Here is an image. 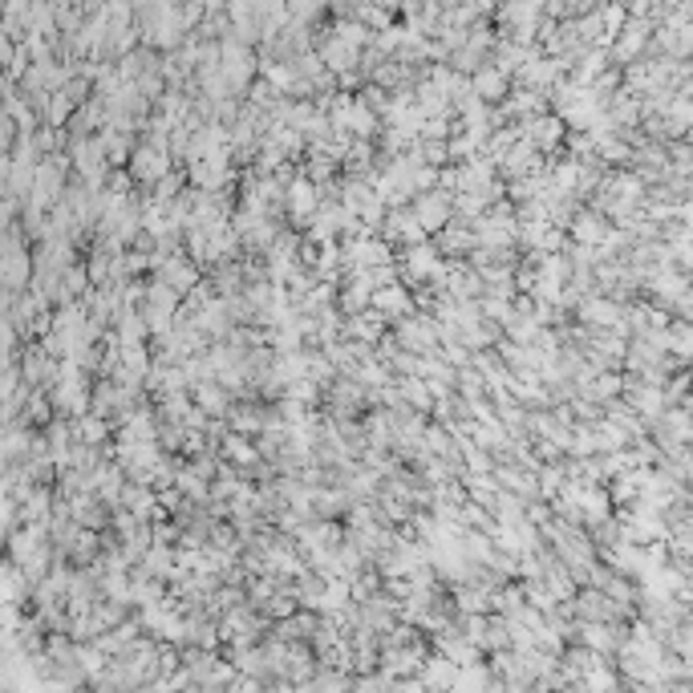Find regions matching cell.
I'll use <instances>...</instances> for the list:
<instances>
[{
	"instance_id": "cell-1",
	"label": "cell",
	"mask_w": 693,
	"mask_h": 693,
	"mask_svg": "<svg viewBox=\"0 0 693 693\" xmlns=\"http://www.w3.org/2000/svg\"><path fill=\"white\" fill-rule=\"evenodd\" d=\"M450 191H442V187H430V191H418L414 195V219L422 223V231H442L450 223Z\"/></svg>"
},
{
	"instance_id": "cell-2",
	"label": "cell",
	"mask_w": 693,
	"mask_h": 693,
	"mask_svg": "<svg viewBox=\"0 0 693 693\" xmlns=\"http://www.w3.org/2000/svg\"><path fill=\"white\" fill-rule=\"evenodd\" d=\"M369 304H374V309L382 312L385 320H401V317H410V312H414L410 288H406V284H398V280H390V284H382V288L369 292Z\"/></svg>"
},
{
	"instance_id": "cell-3",
	"label": "cell",
	"mask_w": 693,
	"mask_h": 693,
	"mask_svg": "<svg viewBox=\"0 0 693 693\" xmlns=\"http://www.w3.org/2000/svg\"><path fill=\"white\" fill-rule=\"evenodd\" d=\"M163 284H171L179 296H187V292L199 284V264H195V260H182L179 252L166 255L163 260Z\"/></svg>"
},
{
	"instance_id": "cell-4",
	"label": "cell",
	"mask_w": 693,
	"mask_h": 693,
	"mask_svg": "<svg viewBox=\"0 0 693 693\" xmlns=\"http://www.w3.org/2000/svg\"><path fill=\"white\" fill-rule=\"evenodd\" d=\"M604 231H608V223H604L600 211H580V215H572V223H568V236H572V244H588L596 247L604 239Z\"/></svg>"
},
{
	"instance_id": "cell-5",
	"label": "cell",
	"mask_w": 693,
	"mask_h": 693,
	"mask_svg": "<svg viewBox=\"0 0 693 693\" xmlns=\"http://www.w3.org/2000/svg\"><path fill=\"white\" fill-rule=\"evenodd\" d=\"M228 390H223V385L215 382V377H211V382H199L195 385V406H199L203 414H207V418H223V414H228Z\"/></svg>"
},
{
	"instance_id": "cell-6",
	"label": "cell",
	"mask_w": 693,
	"mask_h": 693,
	"mask_svg": "<svg viewBox=\"0 0 693 693\" xmlns=\"http://www.w3.org/2000/svg\"><path fill=\"white\" fill-rule=\"evenodd\" d=\"M528 142L536 146V150H556V146L564 142V122H556V118H536L528 126Z\"/></svg>"
},
{
	"instance_id": "cell-7",
	"label": "cell",
	"mask_w": 693,
	"mask_h": 693,
	"mask_svg": "<svg viewBox=\"0 0 693 693\" xmlns=\"http://www.w3.org/2000/svg\"><path fill=\"white\" fill-rule=\"evenodd\" d=\"M434 247L442 255H450V260H455V255H466L474 247V231L471 228H442L438 239H434Z\"/></svg>"
},
{
	"instance_id": "cell-8",
	"label": "cell",
	"mask_w": 693,
	"mask_h": 693,
	"mask_svg": "<svg viewBox=\"0 0 693 693\" xmlns=\"http://www.w3.org/2000/svg\"><path fill=\"white\" fill-rule=\"evenodd\" d=\"M223 458H231V463H247V466H255L260 463V450L255 447H247V438L244 434H223Z\"/></svg>"
},
{
	"instance_id": "cell-9",
	"label": "cell",
	"mask_w": 693,
	"mask_h": 693,
	"mask_svg": "<svg viewBox=\"0 0 693 693\" xmlns=\"http://www.w3.org/2000/svg\"><path fill=\"white\" fill-rule=\"evenodd\" d=\"M474 90L483 93L487 101H499L503 93H507V82H503V73L487 69V73H479V77H474Z\"/></svg>"
},
{
	"instance_id": "cell-10",
	"label": "cell",
	"mask_w": 693,
	"mask_h": 693,
	"mask_svg": "<svg viewBox=\"0 0 693 693\" xmlns=\"http://www.w3.org/2000/svg\"><path fill=\"white\" fill-rule=\"evenodd\" d=\"M166 564H171V552H166V547H155V552H150V572H158V576H174Z\"/></svg>"
},
{
	"instance_id": "cell-11",
	"label": "cell",
	"mask_w": 693,
	"mask_h": 693,
	"mask_svg": "<svg viewBox=\"0 0 693 693\" xmlns=\"http://www.w3.org/2000/svg\"><path fill=\"white\" fill-rule=\"evenodd\" d=\"M304 685H325V689H341V685H353V677H345V673H320L317 681H304Z\"/></svg>"
},
{
	"instance_id": "cell-12",
	"label": "cell",
	"mask_w": 693,
	"mask_h": 693,
	"mask_svg": "<svg viewBox=\"0 0 693 693\" xmlns=\"http://www.w3.org/2000/svg\"><path fill=\"white\" fill-rule=\"evenodd\" d=\"M179 191H182V171L166 174V179L158 182V195H163V199H166V195H179Z\"/></svg>"
}]
</instances>
